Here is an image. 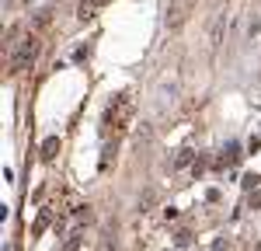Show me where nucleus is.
<instances>
[{"label": "nucleus", "instance_id": "nucleus-1", "mask_svg": "<svg viewBox=\"0 0 261 251\" xmlns=\"http://www.w3.org/2000/svg\"><path fill=\"white\" fill-rule=\"evenodd\" d=\"M35 53H39V39H35V35H21V39L14 42V49H11V56H7V70H11V73L28 70L32 60H35Z\"/></svg>", "mask_w": 261, "mask_h": 251}, {"label": "nucleus", "instance_id": "nucleus-2", "mask_svg": "<svg viewBox=\"0 0 261 251\" xmlns=\"http://www.w3.org/2000/svg\"><path fill=\"white\" fill-rule=\"evenodd\" d=\"M133 112H136V98L133 94H119L115 102L108 105V112H105V126L108 129H125L129 119H133Z\"/></svg>", "mask_w": 261, "mask_h": 251}, {"label": "nucleus", "instance_id": "nucleus-3", "mask_svg": "<svg viewBox=\"0 0 261 251\" xmlns=\"http://www.w3.org/2000/svg\"><path fill=\"white\" fill-rule=\"evenodd\" d=\"M195 4L199 0H171L167 4V28H181L188 21V14L195 11Z\"/></svg>", "mask_w": 261, "mask_h": 251}, {"label": "nucleus", "instance_id": "nucleus-4", "mask_svg": "<svg viewBox=\"0 0 261 251\" xmlns=\"http://www.w3.org/2000/svg\"><path fill=\"white\" fill-rule=\"evenodd\" d=\"M223 35H226V11H216V18L209 24V53H216L223 45Z\"/></svg>", "mask_w": 261, "mask_h": 251}, {"label": "nucleus", "instance_id": "nucleus-5", "mask_svg": "<svg viewBox=\"0 0 261 251\" xmlns=\"http://www.w3.org/2000/svg\"><path fill=\"white\" fill-rule=\"evenodd\" d=\"M105 4H112V0H81V4H77V18L81 21L94 18V11H101Z\"/></svg>", "mask_w": 261, "mask_h": 251}, {"label": "nucleus", "instance_id": "nucleus-6", "mask_svg": "<svg viewBox=\"0 0 261 251\" xmlns=\"http://www.w3.org/2000/svg\"><path fill=\"white\" fill-rule=\"evenodd\" d=\"M42 161H56V154H60V136H49L45 143H42Z\"/></svg>", "mask_w": 261, "mask_h": 251}, {"label": "nucleus", "instance_id": "nucleus-7", "mask_svg": "<svg viewBox=\"0 0 261 251\" xmlns=\"http://www.w3.org/2000/svg\"><path fill=\"white\" fill-rule=\"evenodd\" d=\"M84 241H87V237H84V230H73V234L63 241V248H60V251H81V248H84Z\"/></svg>", "mask_w": 261, "mask_h": 251}, {"label": "nucleus", "instance_id": "nucleus-8", "mask_svg": "<svg viewBox=\"0 0 261 251\" xmlns=\"http://www.w3.org/2000/svg\"><path fill=\"white\" fill-rule=\"evenodd\" d=\"M188 161H192V150H188V146H185V150H178V157H174V161H171V167H174V171H178V167H185V164H188Z\"/></svg>", "mask_w": 261, "mask_h": 251}, {"label": "nucleus", "instance_id": "nucleus-9", "mask_svg": "<svg viewBox=\"0 0 261 251\" xmlns=\"http://www.w3.org/2000/svg\"><path fill=\"white\" fill-rule=\"evenodd\" d=\"M91 220H94L91 206H81V209H77V223H91Z\"/></svg>", "mask_w": 261, "mask_h": 251}, {"label": "nucleus", "instance_id": "nucleus-10", "mask_svg": "<svg viewBox=\"0 0 261 251\" xmlns=\"http://www.w3.org/2000/svg\"><path fill=\"white\" fill-rule=\"evenodd\" d=\"M258 182H261L258 174H244V188H254V185H258Z\"/></svg>", "mask_w": 261, "mask_h": 251}, {"label": "nucleus", "instance_id": "nucleus-11", "mask_svg": "<svg viewBox=\"0 0 261 251\" xmlns=\"http://www.w3.org/2000/svg\"><path fill=\"white\" fill-rule=\"evenodd\" d=\"M261 206V192H254V195H251V209H258Z\"/></svg>", "mask_w": 261, "mask_h": 251}, {"label": "nucleus", "instance_id": "nucleus-12", "mask_svg": "<svg viewBox=\"0 0 261 251\" xmlns=\"http://www.w3.org/2000/svg\"><path fill=\"white\" fill-rule=\"evenodd\" d=\"M254 251H261V244H254Z\"/></svg>", "mask_w": 261, "mask_h": 251}]
</instances>
